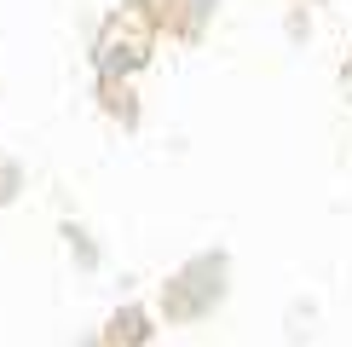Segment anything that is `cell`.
<instances>
[{
  "label": "cell",
  "instance_id": "6da1fadb",
  "mask_svg": "<svg viewBox=\"0 0 352 347\" xmlns=\"http://www.w3.org/2000/svg\"><path fill=\"white\" fill-rule=\"evenodd\" d=\"M226 295H231V249H202L162 284L156 313H162L168 324H202Z\"/></svg>",
  "mask_w": 352,
  "mask_h": 347
},
{
  "label": "cell",
  "instance_id": "7a4b0ae2",
  "mask_svg": "<svg viewBox=\"0 0 352 347\" xmlns=\"http://www.w3.org/2000/svg\"><path fill=\"white\" fill-rule=\"evenodd\" d=\"M151 52H156V23L144 18L139 0H127V6H116L110 18L98 23V35H93V76L127 81V76H139V70L151 64Z\"/></svg>",
  "mask_w": 352,
  "mask_h": 347
},
{
  "label": "cell",
  "instance_id": "3957f363",
  "mask_svg": "<svg viewBox=\"0 0 352 347\" xmlns=\"http://www.w3.org/2000/svg\"><path fill=\"white\" fill-rule=\"evenodd\" d=\"M144 6V18L156 23V35H173V41H202L208 35V23H214V12H219V0H139Z\"/></svg>",
  "mask_w": 352,
  "mask_h": 347
},
{
  "label": "cell",
  "instance_id": "277c9868",
  "mask_svg": "<svg viewBox=\"0 0 352 347\" xmlns=\"http://www.w3.org/2000/svg\"><path fill=\"white\" fill-rule=\"evenodd\" d=\"M151 336H156V318H151V307H139V301L116 307L110 324L98 330V341H104V347H151Z\"/></svg>",
  "mask_w": 352,
  "mask_h": 347
},
{
  "label": "cell",
  "instance_id": "5b68a950",
  "mask_svg": "<svg viewBox=\"0 0 352 347\" xmlns=\"http://www.w3.org/2000/svg\"><path fill=\"white\" fill-rule=\"evenodd\" d=\"M93 98H98V110H104L116 127H127V134L139 127V93H133V81H104V76H98Z\"/></svg>",
  "mask_w": 352,
  "mask_h": 347
},
{
  "label": "cell",
  "instance_id": "8992f818",
  "mask_svg": "<svg viewBox=\"0 0 352 347\" xmlns=\"http://www.w3.org/2000/svg\"><path fill=\"white\" fill-rule=\"evenodd\" d=\"M18 197H23V168L12 156H0V209H12Z\"/></svg>",
  "mask_w": 352,
  "mask_h": 347
},
{
  "label": "cell",
  "instance_id": "52a82bcc",
  "mask_svg": "<svg viewBox=\"0 0 352 347\" xmlns=\"http://www.w3.org/2000/svg\"><path fill=\"white\" fill-rule=\"evenodd\" d=\"M81 347H104V341H98V336H81Z\"/></svg>",
  "mask_w": 352,
  "mask_h": 347
}]
</instances>
